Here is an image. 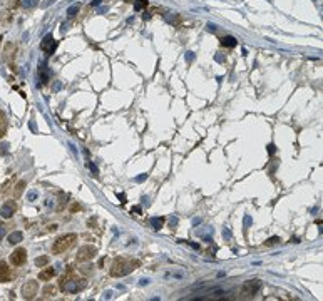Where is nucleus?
Returning <instances> with one entry per match:
<instances>
[{"label": "nucleus", "mask_w": 323, "mask_h": 301, "mask_svg": "<svg viewBox=\"0 0 323 301\" xmlns=\"http://www.w3.org/2000/svg\"><path fill=\"white\" fill-rule=\"evenodd\" d=\"M134 266H137V263H132V261H127L124 258H116L111 264V276L114 278H121V276H126L127 273H131L134 269Z\"/></svg>", "instance_id": "1"}, {"label": "nucleus", "mask_w": 323, "mask_h": 301, "mask_svg": "<svg viewBox=\"0 0 323 301\" xmlns=\"http://www.w3.org/2000/svg\"><path fill=\"white\" fill-rule=\"evenodd\" d=\"M75 239H77V236H75L74 233L64 234V236H59L57 239L54 241V244H52V253H54V254H62V253H65L67 249H71V248L74 246Z\"/></svg>", "instance_id": "2"}, {"label": "nucleus", "mask_w": 323, "mask_h": 301, "mask_svg": "<svg viewBox=\"0 0 323 301\" xmlns=\"http://www.w3.org/2000/svg\"><path fill=\"white\" fill-rule=\"evenodd\" d=\"M259 289H261V283L258 279H248L241 286V293L246 296H255V294H258Z\"/></svg>", "instance_id": "3"}, {"label": "nucleus", "mask_w": 323, "mask_h": 301, "mask_svg": "<svg viewBox=\"0 0 323 301\" xmlns=\"http://www.w3.org/2000/svg\"><path fill=\"white\" fill-rule=\"evenodd\" d=\"M37 291H39V284L37 281H25V284L22 286V298L24 299H34L37 296Z\"/></svg>", "instance_id": "4"}, {"label": "nucleus", "mask_w": 323, "mask_h": 301, "mask_svg": "<svg viewBox=\"0 0 323 301\" xmlns=\"http://www.w3.org/2000/svg\"><path fill=\"white\" fill-rule=\"evenodd\" d=\"M96 253H97V249H96L94 246H89V244L87 246H82V248H79V251H77V261L79 263L89 261L96 256Z\"/></svg>", "instance_id": "5"}, {"label": "nucleus", "mask_w": 323, "mask_h": 301, "mask_svg": "<svg viewBox=\"0 0 323 301\" xmlns=\"http://www.w3.org/2000/svg\"><path fill=\"white\" fill-rule=\"evenodd\" d=\"M27 261V251L24 248H17L14 253L10 254V263L14 266H22V264Z\"/></svg>", "instance_id": "6"}, {"label": "nucleus", "mask_w": 323, "mask_h": 301, "mask_svg": "<svg viewBox=\"0 0 323 301\" xmlns=\"http://www.w3.org/2000/svg\"><path fill=\"white\" fill-rule=\"evenodd\" d=\"M55 47H57V42L54 40V37H52V34H47L44 37V40L40 42V49L44 52H47V54H52V52L55 50Z\"/></svg>", "instance_id": "7"}, {"label": "nucleus", "mask_w": 323, "mask_h": 301, "mask_svg": "<svg viewBox=\"0 0 323 301\" xmlns=\"http://www.w3.org/2000/svg\"><path fill=\"white\" fill-rule=\"evenodd\" d=\"M15 209H17V203L15 201H7V203L2 206V209H0V214H2V217L4 219H9V217L12 216V214L15 213Z\"/></svg>", "instance_id": "8"}, {"label": "nucleus", "mask_w": 323, "mask_h": 301, "mask_svg": "<svg viewBox=\"0 0 323 301\" xmlns=\"http://www.w3.org/2000/svg\"><path fill=\"white\" fill-rule=\"evenodd\" d=\"M12 278V273H10V268L7 266V263H0V283H7L10 281Z\"/></svg>", "instance_id": "9"}, {"label": "nucleus", "mask_w": 323, "mask_h": 301, "mask_svg": "<svg viewBox=\"0 0 323 301\" xmlns=\"http://www.w3.org/2000/svg\"><path fill=\"white\" fill-rule=\"evenodd\" d=\"M54 276H55V269H54V268H45L44 266V269L39 273V279H40V281H50Z\"/></svg>", "instance_id": "10"}, {"label": "nucleus", "mask_w": 323, "mask_h": 301, "mask_svg": "<svg viewBox=\"0 0 323 301\" xmlns=\"http://www.w3.org/2000/svg\"><path fill=\"white\" fill-rule=\"evenodd\" d=\"M39 79H40L42 84H47L49 79H50V74H49V69L45 65H40L39 67Z\"/></svg>", "instance_id": "11"}, {"label": "nucleus", "mask_w": 323, "mask_h": 301, "mask_svg": "<svg viewBox=\"0 0 323 301\" xmlns=\"http://www.w3.org/2000/svg\"><path fill=\"white\" fill-rule=\"evenodd\" d=\"M236 39L233 37V35H226V37H223L221 39V45L223 47H228V49H233V47H236Z\"/></svg>", "instance_id": "12"}, {"label": "nucleus", "mask_w": 323, "mask_h": 301, "mask_svg": "<svg viewBox=\"0 0 323 301\" xmlns=\"http://www.w3.org/2000/svg\"><path fill=\"white\" fill-rule=\"evenodd\" d=\"M25 186H27V183H25L24 179H22V181H19V183L15 184V189H14V197H15V199H19V197L22 196V193H24Z\"/></svg>", "instance_id": "13"}, {"label": "nucleus", "mask_w": 323, "mask_h": 301, "mask_svg": "<svg viewBox=\"0 0 323 301\" xmlns=\"http://www.w3.org/2000/svg\"><path fill=\"white\" fill-rule=\"evenodd\" d=\"M22 238H24V234H22L20 231H14V233L9 234V243L10 244H19L22 241Z\"/></svg>", "instance_id": "14"}, {"label": "nucleus", "mask_w": 323, "mask_h": 301, "mask_svg": "<svg viewBox=\"0 0 323 301\" xmlns=\"http://www.w3.org/2000/svg\"><path fill=\"white\" fill-rule=\"evenodd\" d=\"M55 293H57V288L52 286V284H47V286L42 289V294H44V298H50V296H54Z\"/></svg>", "instance_id": "15"}, {"label": "nucleus", "mask_w": 323, "mask_h": 301, "mask_svg": "<svg viewBox=\"0 0 323 301\" xmlns=\"http://www.w3.org/2000/svg\"><path fill=\"white\" fill-rule=\"evenodd\" d=\"M164 217H152L151 219V226L154 227V229H161L162 226H164Z\"/></svg>", "instance_id": "16"}, {"label": "nucleus", "mask_w": 323, "mask_h": 301, "mask_svg": "<svg viewBox=\"0 0 323 301\" xmlns=\"http://www.w3.org/2000/svg\"><path fill=\"white\" fill-rule=\"evenodd\" d=\"M47 264H49V256H39L35 259V266H39V268H44Z\"/></svg>", "instance_id": "17"}, {"label": "nucleus", "mask_w": 323, "mask_h": 301, "mask_svg": "<svg viewBox=\"0 0 323 301\" xmlns=\"http://www.w3.org/2000/svg\"><path fill=\"white\" fill-rule=\"evenodd\" d=\"M5 132H7V121H5V119L2 117V114H0V139L5 135Z\"/></svg>", "instance_id": "18"}, {"label": "nucleus", "mask_w": 323, "mask_h": 301, "mask_svg": "<svg viewBox=\"0 0 323 301\" xmlns=\"http://www.w3.org/2000/svg\"><path fill=\"white\" fill-rule=\"evenodd\" d=\"M79 9H81V5H79V4H75V5H72V7H69V9H67V15H69V17H74V15L79 12Z\"/></svg>", "instance_id": "19"}, {"label": "nucleus", "mask_w": 323, "mask_h": 301, "mask_svg": "<svg viewBox=\"0 0 323 301\" xmlns=\"http://www.w3.org/2000/svg\"><path fill=\"white\" fill-rule=\"evenodd\" d=\"M146 5H148V0H137V2H136L134 4V10H142V9L146 7Z\"/></svg>", "instance_id": "20"}, {"label": "nucleus", "mask_w": 323, "mask_h": 301, "mask_svg": "<svg viewBox=\"0 0 323 301\" xmlns=\"http://www.w3.org/2000/svg\"><path fill=\"white\" fill-rule=\"evenodd\" d=\"M278 243H280V238L273 236V238H269V239L265 241V246H275V244H278Z\"/></svg>", "instance_id": "21"}, {"label": "nucleus", "mask_w": 323, "mask_h": 301, "mask_svg": "<svg viewBox=\"0 0 323 301\" xmlns=\"http://www.w3.org/2000/svg\"><path fill=\"white\" fill-rule=\"evenodd\" d=\"M35 4H37V0H27V2H24L25 7H32V5H35Z\"/></svg>", "instance_id": "22"}, {"label": "nucleus", "mask_w": 323, "mask_h": 301, "mask_svg": "<svg viewBox=\"0 0 323 301\" xmlns=\"http://www.w3.org/2000/svg\"><path fill=\"white\" fill-rule=\"evenodd\" d=\"M89 167H91V171L94 173V176H97V167H96L94 164H89Z\"/></svg>", "instance_id": "23"}, {"label": "nucleus", "mask_w": 323, "mask_h": 301, "mask_svg": "<svg viewBox=\"0 0 323 301\" xmlns=\"http://www.w3.org/2000/svg\"><path fill=\"white\" fill-rule=\"evenodd\" d=\"M4 233H5V226L4 224H0V238L4 236Z\"/></svg>", "instance_id": "24"}, {"label": "nucleus", "mask_w": 323, "mask_h": 301, "mask_svg": "<svg viewBox=\"0 0 323 301\" xmlns=\"http://www.w3.org/2000/svg\"><path fill=\"white\" fill-rule=\"evenodd\" d=\"M35 197H37V194H35V193H29V199H30V201H34Z\"/></svg>", "instance_id": "25"}, {"label": "nucleus", "mask_w": 323, "mask_h": 301, "mask_svg": "<svg viewBox=\"0 0 323 301\" xmlns=\"http://www.w3.org/2000/svg\"><path fill=\"white\" fill-rule=\"evenodd\" d=\"M117 197L121 199V203H122V204L126 203V196H124V194H117Z\"/></svg>", "instance_id": "26"}, {"label": "nucleus", "mask_w": 323, "mask_h": 301, "mask_svg": "<svg viewBox=\"0 0 323 301\" xmlns=\"http://www.w3.org/2000/svg\"><path fill=\"white\" fill-rule=\"evenodd\" d=\"M79 209H81V206H79V204H72L71 211H79Z\"/></svg>", "instance_id": "27"}, {"label": "nucleus", "mask_w": 323, "mask_h": 301, "mask_svg": "<svg viewBox=\"0 0 323 301\" xmlns=\"http://www.w3.org/2000/svg\"><path fill=\"white\" fill-rule=\"evenodd\" d=\"M268 151H269V154H273V152H275V145L269 144V145H268Z\"/></svg>", "instance_id": "28"}, {"label": "nucleus", "mask_w": 323, "mask_h": 301, "mask_svg": "<svg viewBox=\"0 0 323 301\" xmlns=\"http://www.w3.org/2000/svg\"><path fill=\"white\" fill-rule=\"evenodd\" d=\"M208 27H209V30H213V32H214V30H216V25H213V24H209V25H208Z\"/></svg>", "instance_id": "29"}, {"label": "nucleus", "mask_w": 323, "mask_h": 301, "mask_svg": "<svg viewBox=\"0 0 323 301\" xmlns=\"http://www.w3.org/2000/svg\"><path fill=\"white\" fill-rule=\"evenodd\" d=\"M132 211H134V213H141V207H139V206H136Z\"/></svg>", "instance_id": "30"}]
</instances>
